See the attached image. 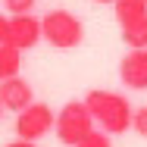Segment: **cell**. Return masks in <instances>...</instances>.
Listing matches in <instances>:
<instances>
[{
	"label": "cell",
	"mask_w": 147,
	"mask_h": 147,
	"mask_svg": "<svg viewBox=\"0 0 147 147\" xmlns=\"http://www.w3.org/2000/svg\"><path fill=\"white\" fill-rule=\"evenodd\" d=\"M85 107L94 116V125H100V131L107 135H125L131 128V103L125 94L107 88H94L85 94Z\"/></svg>",
	"instance_id": "6da1fadb"
},
{
	"label": "cell",
	"mask_w": 147,
	"mask_h": 147,
	"mask_svg": "<svg viewBox=\"0 0 147 147\" xmlns=\"http://www.w3.org/2000/svg\"><path fill=\"white\" fill-rule=\"evenodd\" d=\"M41 41H47L57 50H75L85 41V25L69 9H50L41 16Z\"/></svg>",
	"instance_id": "7a4b0ae2"
},
{
	"label": "cell",
	"mask_w": 147,
	"mask_h": 147,
	"mask_svg": "<svg viewBox=\"0 0 147 147\" xmlns=\"http://www.w3.org/2000/svg\"><path fill=\"white\" fill-rule=\"evenodd\" d=\"M94 131V116L85 107V100H69L53 119V135L59 138V144L75 147L85 135Z\"/></svg>",
	"instance_id": "3957f363"
},
{
	"label": "cell",
	"mask_w": 147,
	"mask_h": 147,
	"mask_svg": "<svg viewBox=\"0 0 147 147\" xmlns=\"http://www.w3.org/2000/svg\"><path fill=\"white\" fill-rule=\"evenodd\" d=\"M116 22L128 50L147 47V0H113Z\"/></svg>",
	"instance_id": "277c9868"
},
{
	"label": "cell",
	"mask_w": 147,
	"mask_h": 147,
	"mask_svg": "<svg viewBox=\"0 0 147 147\" xmlns=\"http://www.w3.org/2000/svg\"><path fill=\"white\" fill-rule=\"evenodd\" d=\"M53 107H47L44 100H31L25 110L16 113V138H25V141H41L44 135L53 131Z\"/></svg>",
	"instance_id": "5b68a950"
},
{
	"label": "cell",
	"mask_w": 147,
	"mask_h": 147,
	"mask_svg": "<svg viewBox=\"0 0 147 147\" xmlns=\"http://www.w3.org/2000/svg\"><path fill=\"white\" fill-rule=\"evenodd\" d=\"M41 41V19L31 13H16L6 22V44L16 50H31Z\"/></svg>",
	"instance_id": "8992f818"
},
{
	"label": "cell",
	"mask_w": 147,
	"mask_h": 147,
	"mask_svg": "<svg viewBox=\"0 0 147 147\" xmlns=\"http://www.w3.org/2000/svg\"><path fill=\"white\" fill-rule=\"evenodd\" d=\"M119 78L131 91H147V47L128 50L119 63Z\"/></svg>",
	"instance_id": "52a82bcc"
},
{
	"label": "cell",
	"mask_w": 147,
	"mask_h": 147,
	"mask_svg": "<svg viewBox=\"0 0 147 147\" xmlns=\"http://www.w3.org/2000/svg\"><path fill=\"white\" fill-rule=\"evenodd\" d=\"M31 100H34V91H31V85L22 75H9V78L0 82V103H3V110L19 113V110L28 107Z\"/></svg>",
	"instance_id": "ba28073f"
},
{
	"label": "cell",
	"mask_w": 147,
	"mask_h": 147,
	"mask_svg": "<svg viewBox=\"0 0 147 147\" xmlns=\"http://www.w3.org/2000/svg\"><path fill=\"white\" fill-rule=\"evenodd\" d=\"M19 69H22V50L0 44V82L9 78V75H19Z\"/></svg>",
	"instance_id": "9c48e42d"
},
{
	"label": "cell",
	"mask_w": 147,
	"mask_h": 147,
	"mask_svg": "<svg viewBox=\"0 0 147 147\" xmlns=\"http://www.w3.org/2000/svg\"><path fill=\"white\" fill-rule=\"evenodd\" d=\"M75 147H113V135H107V131L94 128V131H91V135H85Z\"/></svg>",
	"instance_id": "30bf717a"
},
{
	"label": "cell",
	"mask_w": 147,
	"mask_h": 147,
	"mask_svg": "<svg viewBox=\"0 0 147 147\" xmlns=\"http://www.w3.org/2000/svg\"><path fill=\"white\" fill-rule=\"evenodd\" d=\"M131 131L141 135V138H147V103L138 107V110H131Z\"/></svg>",
	"instance_id": "8fae6325"
},
{
	"label": "cell",
	"mask_w": 147,
	"mask_h": 147,
	"mask_svg": "<svg viewBox=\"0 0 147 147\" xmlns=\"http://www.w3.org/2000/svg\"><path fill=\"white\" fill-rule=\"evenodd\" d=\"M3 9H6L9 16H16V13H31V9H34V0H3Z\"/></svg>",
	"instance_id": "7c38bea8"
},
{
	"label": "cell",
	"mask_w": 147,
	"mask_h": 147,
	"mask_svg": "<svg viewBox=\"0 0 147 147\" xmlns=\"http://www.w3.org/2000/svg\"><path fill=\"white\" fill-rule=\"evenodd\" d=\"M6 147H38V141H25V138H16V141H9Z\"/></svg>",
	"instance_id": "4fadbf2b"
},
{
	"label": "cell",
	"mask_w": 147,
	"mask_h": 147,
	"mask_svg": "<svg viewBox=\"0 0 147 147\" xmlns=\"http://www.w3.org/2000/svg\"><path fill=\"white\" fill-rule=\"evenodd\" d=\"M6 22H9V16L0 13V44H6Z\"/></svg>",
	"instance_id": "5bb4252c"
},
{
	"label": "cell",
	"mask_w": 147,
	"mask_h": 147,
	"mask_svg": "<svg viewBox=\"0 0 147 147\" xmlns=\"http://www.w3.org/2000/svg\"><path fill=\"white\" fill-rule=\"evenodd\" d=\"M94 3H113V0H94Z\"/></svg>",
	"instance_id": "9a60e30c"
},
{
	"label": "cell",
	"mask_w": 147,
	"mask_h": 147,
	"mask_svg": "<svg viewBox=\"0 0 147 147\" xmlns=\"http://www.w3.org/2000/svg\"><path fill=\"white\" fill-rule=\"evenodd\" d=\"M0 116H3V103H0Z\"/></svg>",
	"instance_id": "2e32d148"
}]
</instances>
